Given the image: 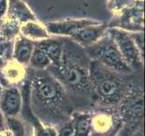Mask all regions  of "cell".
I'll list each match as a JSON object with an SVG mask.
<instances>
[{"label":"cell","mask_w":145,"mask_h":136,"mask_svg":"<svg viewBox=\"0 0 145 136\" xmlns=\"http://www.w3.org/2000/svg\"><path fill=\"white\" fill-rule=\"evenodd\" d=\"M110 34L113 38L114 44L116 45L120 54L130 68L140 69L142 68L141 55L137 44L132 36L125 32L116 28L110 30Z\"/></svg>","instance_id":"1"},{"label":"cell","mask_w":145,"mask_h":136,"mask_svg":"<svg viewBox=\"0 0 145 136\" xmlns=\"http://www.w3.org/2000/svg\"><path fill=\"white\" fill-rule=\"evenodd\" d=\"M96 48L97 49L94 50V54L98 56L100 61L107 67L119 73L127 74L131 72V68L124 61L113 40L100 44Z\"/></svg>","instance_id":"2"},{"label":"cell","mask_w":145,"mask_h":136,"mask_svg":"<svg viewBox=\"0 0 145 136\" xmlns=\"http://www.w3.org/2000/svg\"><path fill=\"white\" fill-rule=\"evenodd\" d=\"M100 22L92 19H66L61 21L50 22L46 25V29L49 34L58 36H72L78 30L92 25H97Z\"/></svg>","instance_id":"3"},{"label":"cell","mask_w":145,"mask_h":136,"mask_svg":"<svg viewBox=\"0 0 145 136\" xmlns=\"http://www.w3.org/2000/svg\"><path fill=\"white\" fill-rule=\"evenodd\" d=\"M7 18L18 23L20 26L29 21H37L35 15L22 0H9Z\"/></svg>","instance_id":"4"},{"label":"cell","mask_w":145,"mask_h":136,"mask_svg":"<svg viewBox=\"0 0 145 136\" xmlns=\"http://www.w3.org/2000/svg\"><path fill=\"white\" fill-rule=\"evenodd\" d=\"M106 29V27L105 25L99 23L97 25H92V26L81 28L77 33H75L71 37L80 44L86 45L91 44L103 36Z\"/></svg>","instance_id":"5"},{"label":"cell","mask_w":145,"mask_h":136,"mask_svg":"<svg viewBox=\"0 0 145 136\" xmlns=\"http://www.w3.org/2000/svg\"><path fill=\"white\" fill-rule=\"evenodd\" d=\"M39 49H41L47 54L51 61L58 65H61L63 61L62 46L61 43L54 39L43 40L38 44Z\"/></svg>","instance_id":"6"},{"label":"cell","mask_w":145,"mask_h":136,"mask_svg":"<svg viewBox=\"0 0 145 136\" xmlns=\"http://www.w3.org/2000/svg\"><path fill=\"white\" fill-rule=\"evenodd\" d=\"M20 31L27 39H47L50 34L46 27L37 21H29L20 26Z\"/></svg>","instance_id":"7"},{"label":"cell","mask_w":145,"mask_h":136,"mask_svg":"<svg viewBox=\"0 0 145 136\" xmlns=\"http://www.w3.org/2000/svg\"><path fill=\"white\" fill-rule=\"evenodd\" d=\"M33 51V44L31 40L25 37H20L14 45V56L21 64H26L30 61L31 55Z\"/></svg>","instance_id":"8"},{"label":"cell","mask_w":145,"mask_h":136,"mask_svg":"<svg viewBox=\"0 0 145 136\" xmlns=\"http://www.w3.org/2000/svg\"><path fill=\"white\" fill-rule=\"evenodd\" d=\"M20 94L16 89H11L5 94L2 100V109L6 113L14 115L17 113L20 109Z\"/></svg>","instance_id":"9"},{"label":"cell","mask_w":145,"mask_h":136,"mask_svg":"<svg viewBox=\"0 0 145 136\" xmlns=\"http://www.w3.org/2000/svg\"><path fill=\"white\" fill-rule=\"evenodd\" d=\"M59 71L64 81L73 86L80 85L85 79L82 71L76 67L69 66V65H61Z\"/></svg>","instance_id":"10"},{"label":"cell","mask_w":145,"mask_h":136,"mask_svg":"<svg viewBox=\"0 0 145 136\" xmlns=\"http://www.w3.org/2000/svg\"><path fill=\"white\" fill-rule=\"evenodd\" d=\"M30 62H31L32 65L34 67L38 68H43L46 67L51 63V60L47 56V54L42 51L41 49L36 48L35 50H33V54L30 58Z\"/></svg>","instance_id":"11"},{"label":"cell","mask_w":145,"mask_h":136,"mask_svg":"<svg viewBox=\"0 0 145 136\" xmlns=\"http://www.w3.org/2000/svg\"><path fill=\"white\" fill-rule=\"evenodd\" d=\"M38 94L42 99L44 100H52L56 97L57 95V89L54 85L47 81L42 82L38 85Z\"/></svg>","instance_id":"12"},{"label":"cell","mask_w":145,"mask_h":136,"mask_svg":"<svg viewBox=\"0 0 145 136\" xmlns=\"http://www.w3.org/2000/svg\"><path fill=\"white\" fill-rule=\"evenodd\" d=\"M99 93L101 94L103 96L110 97L114 95L118 91V85L116 82L110 79H105L102 82H100L98 85Z\"/></svg>","instance_id":"13"},{"label":"cell","mask_w":145,"mask_h":136,"mask_svg":"<svg viewBox=\"0 0 145 136\" xmlns=\"http://www.w3.org/2000/svg\"><path fill=\"white\" fill-rule=\"evenodd\" d=\"M90 123L88 118H81L77 123V127L75 129L76 133L75 136H86L88 132L89 131Z\"/></svg>","instance_id":"14"},{"label":"cell","mask_w":145,"mask_h":136,"mask_svg":"<svg viewBox=\"0 0 145 136\" xmlns=\"http://www.w3.org/2000/svg\"><path fill=\"white\" fill-rule=\"evenodd\" d=\"M8 122H9L8 123L9 126H10V128H11V130L14 132V134H16V136L23 135V133H24L23 126H22V124L20 123L17 120H16V119H9Z\"/></svg>","instance_id":"15"},{"label":"cell","mask_w":145,"mask_h":136,"mask_svg":"<svg viewBox=\"0 0 145 136\" xmlns=\"http://www.w3.org/2000/svg\"><path fill=\"white\" fill-rule=\"evenodd\" d=\"M9 0H0V26L7 17V12Z\"/></svg>","instance_id":"16"},{"label":"cell","mask_w":145,"mask_h":136,"mask_svg":"<svg viewBox=\"0 0 145 136\" xmlns=\"http://www.w3.org/2000/svg\"><path fill=\"white\" fill-rule=\"evenodd\" d=\"M75 133H76V131H75L73 125L69 124V125H66V126L61 131L59 136H75Z\"/></svg>","instance_id":"17"},{"label":"cell","mask_w":145,"mask_h":136,"mask_svg":"<svg viewBox=\"0 0 145 136\" xmlns=\"http://www.w3.org/2000/svg\"><path fill=\"white\" fill-rule=\"evenodd\" d=\"M135 136H143V135H142V133H137V134H136Z\"/></svg>","instance_id":"18"},{"label":"cell","mask_w":145,"mask_h":136,"mask_svg":"<svg viewBox=\"0 0 145 136\" xmlns=\"http://www.w3.org/2000/svg\"><path fill=\"white\" fill-rule=\"evenodd\" d=\"M0 125H1V120H0Z\"/></svg>","instance_id":"19"}]
</instances>
